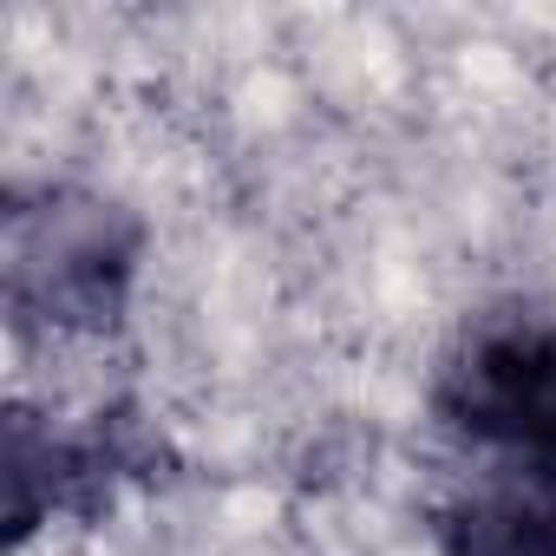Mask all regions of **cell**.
I'll use <instances>...</instances> for the list:
<instances>
[{
    "mask_svg": "<svg viewBox=\"0 0 556 556\" xmlns=\"http://www.w3.org/2000/svg\"><path fill=\"white\" fill-rule=\"evenodd\" d=\"M144 255V223L99 190L40 184L14 190L0 216V275L21 328L40 334H105L131 308Z\"/></svg>",
    "mask_w": 556,
    "mask_h": 556,
    "instance_id": "1",
    "label": "cell"
},
{
    "mask_svg": "<svg viewBox=\"0 0 556 556\" xmlns=\"http://www.w3.org/2000/svg\"><path fill=\"white\" fill-rule=\"evenodd\" d=\"M432 413L452 439L491 452L504 471L556 478V321L510 315L471 328L439 361Z\"/></svg>",
    "mask_w": 556,
    "mask_h": 556,
    "instance_id": "2",
    "label": "cell"
},
{
    "mask_svg": "<svg viewBox=\"0 0 556 556\" xmlns=\"http://www.w3.org/2000/svg\"><path fill=\"white\" fill-rule=\"evenodd\" d=\"M164 445L138 419H92V426H60L40 413L8 419V523L14 543L34 536L53 517H92L112 504L125 484L151 478Z\"/></svg>",
    "mask_w": 556,
    "mask_h": 556,
    "instance_id": "3",
    "label": "cell"
},
{
    "mask_svg": "<svg viewBox=\"0 0 556 556\" xmlns=\"http://www.w3.org/2000/svg\"><path fill=\"white\" fill-rule=\"evenodd\" d=\"M439 556H556V478L497 471L458 491L432 523Z\"/></svg>",
    "mask_w": 556,
    "mask_h": 556,
    "instance_id": "4",
    "label": "cell"
}]
</instances>
